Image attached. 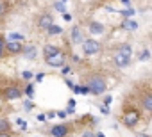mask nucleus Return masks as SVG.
Listing matches in <instances>:
<instances>
[{
    "label": "nucleus",
    "instance_id": "f257e3e1",
    "mask_svg": "<svg viewBox=\"0 0 152 137\" xmlns=\"http://www.w3.org/2000/svg\"><path fill=\"white\" fill-rule=\"evenodd\" d=\"M86 84H88V89H90V93L91 94H102L104 91H106V87H107V82H106V79L102 77V75H99V73H95V75H90L88 77V80H86Z\"/></svg>",
    "mask_w": 152,
    "mask_h": 137
},
{
    "label": "nucleus",
    "instance_id": "f03ea898",
    "mask_svg": "<svg viewBox=\"0 0 152 137\" xmlns=\"http://www.w3.org/2000/svg\"><path fill=\"white\" fill-rule=\"evenodd\" d=\"M141 121V112L134 107H127L122 114V123L127 126V128H134L138 123Z\"/></svg>",
    "mask_w": 152,
    "mask_h": 137
},
{
    "label": "nucleus",
    "instance_id": "7ed1b4c3",
    "mask_svg": "<svg viewBox=\"0 0 152 137\" xmlns=\"http://www.w3.org/2000/svg\"><path fill=\"white\" fill-rule=\"evenodd\" d=\"M83 52L86 55H95L100 52V43L97 39H84L83 41Z\"/></svg>",
    "mask_w": 152,
    "mask_h": 137
},
{
    "label": "nucleus",
    "instance_id": "20e7f679",
    "mask_svg": "<svg viewBox=\"0 0 152 137\" xmlns=\"http://www.w3.org/2000/svg\"><path fill=\"white\" fill-rule=\"evenodd\" d=\"M64 61H66L64 52H57V53H54V55L45 57V62H47L48 66H52V68H61V66H64Z\"/></svg>",
    "mask_w": 152,
    "mask_h": 137
},
{
    "label": "nucleus",
    "instance_id": "39448f33",
    "mask_svg": "<svg viewBox=\"0 0 152 137\" xmlns=\"http://www.w3.org/2000/svg\"><path fill=\"white\" fill-rule=\"evenodd\" d=\"M22 94H23V91L18 87V86H9V87H6L4 91H2V96H4V100H18V98H22Z\"/></svg>",
    "mask_w": 152,
    "mask_h": 137
},
{
    "label": "nucleus",
    "instance_id": "423d86ee",
    "mask_svg": "<svg viewBox=\"0 0 152 137\" xmlns=\"http://www.w3.org/2000/svg\"><path fill=\"white\" fill-rule=\"evenodd\" d=\"M22 50H23V45L20 41H7L4 45V52H7L11 55H18V53H22Z\"/></svg>",
    "mask_w": 152,
    "mask_h": 137
},
{
    "label": "nucleus",
    "instance_id": "0eeeda50",
    "mask_svg": "<svg viewBox=\"0 0 152 137\" xmlns=\"http://www.w3.org/2000/svg\"><path fill=\"white\" fill-rule=\"evenodd\" d=\"M54 23V16L52 14H48V13H43V14H39V18H38V29H41V30H47L50 25Z\"/></svg>",
    "mask_w": 152,
    "mask_h": 137
},
{
    "label": "nucleus",
    "instance_id": "6e6552de",
    "mask_svg": "<svg viewBox=\"0 0 152 137\" xmlns=\"http://www.w3.org/2000/svg\"><path fill=\"white\" fill-rule=\"evenodd\" d=\"M70 133V128L66 125H56L50 128V135L52 137H66Z\"/></svg>",
    "mask_w": 152,
    "mask_h": 137
},
{
    "label": "nucleus",
    "instance_id": "1a4fd4ad",
    "mask_svg": "<svg viewBox=\"0 0 152 137\" xmlns=\"http://www.w3.org/2000/svg\"><path fill=\"white\" fill-rule=\"evenodd\" d=\"M70 36H72V43H73V45H81V43L84 41L83 30H81V27H79V25L72 27V32H70Z\"/></svg>",
    "mask_w": 152,
    "mask_h": 137
},
{
    "label": "nucleus",
    "instance_id": "9d476101",
    "mask_svg": "<svg viewBox=\"0 0 152 137\" xmlns=\"http://www.w3.org/2000/svg\"><path fill=\"white\" fill-rule=\"evenodd\" d=\"M115 64H116L118 68H127V66L131 64V57H129V55H124L122 52H116V53H115Z\"/></svg>",
    "mask_w": 152,
    "mask_h": 137
},
{
    "label": "nucleus",
    "instance_id": "9b49d317",
    "mask_svg": "<svg viewBox=\"0 0 152 137\" xmlns=\"http://www.w3.org/2000/svg\"><path fill=\"white\" fill-rule=\"evenodd\" d=\"M141 107H143L147 112L152 110V93H150V91H147V93L141 94Z\"/></svg>",
    "mask_w": 152,
    "mask_h": 137
},
{
    "label": "nucleus",
    "instance_id": "f8f14e48",
    "mask_svg": "<svg viewBox=\"0 0 152 137\" xmlns=\"http://www.w3.org/2000/svg\"><path fill=\"white\" fill-rule=\"evenodd\" d=\"M22 53H23V57H25V59H36V46H32V45L23 46Z\"/></svg>",
    "mask_w": 152,
    "mask_h": 137
},
{
    "label": "nucleus",
    "instance_id": "ddd939ff",
    "mask_svg": "<svg viewBox=\"0 0 152 137\" xmlns=\"http://www.w3.org/2000/svg\"><path fill=\"white\" fill-rule=\"evenodd\" d=\"M90 32L91 34H102L104 32V25L99 23V22H91L90 23Z\"/></svg>",
    "mask_w": 152,
    "mask_h": 137
},
{
    "label": "nucleus",
    "instance_id": "4468645a",
    "mask_svg": "<svg viewBox=\"0 0 152 137\" xmlns=\"http://www.w3.org/2000/svg\"><path fill=\"white\" fill-rule=\"evenodd\" d=\"M57 52H61V48H57V46H54V45H45V48H43V57L54 55V53H57Z\"/></svg>",
    "mask_w": 152,
    "mask_h": 137
},
{
    "label": "nucleus",
    "instance_id": "2eb2a0df",
    "mask_svg": "<svg viewBox=\"0 0 152 137\" xmlns=\"http://www.w3.org/2000/svg\"><path fill=\"white\" fill-rule=\"evenodd\" d=\"M122 27H124L125 30H136V29H138V23H136L134 20H125Z\"/></svg>",
    "mask_w": 152,
    "mask_h": 137
},
{
    "label": "nucleus",
    "instance_id": "dca6fc26",
    "mask_svg": "<svg viewBox=\"0 0 152 137\" xmlns=\"http://www.w3.org/2000/svg\"><path fill=\"white\" fill-rule=\"evenodd\" d=\"M11 130V123L7 119H0V132H9Z\"/></svg>",
    "mask_w": 152,
    "mask_h": 137
},
{
    "label": "nucleus",
    "instance_id": "f3484780",
    "mask_svg": "<svg viewBox=\"0 0 152 137\" xmlns=\"http://www.w3.org/2000/svg\"><path fill=\"white\" fill-rule=\"evenodd\" d=\"M47 32H48V34H50V36H52V34H61V32H63V29H61V27H57V25H54V23H52V25H50V27H48V29H47Z\"/></svg>",
    "mask_w": 152,
    "mask_h": 137
},
{
    "label": "nucleus",
    "instance_id": "a211bd4d",
    "mask_svg": "<svg viewBox=\"0 0 152 137\" xmlns=\"http://www.w3.org/2000/svg\"><path fill=\"white\" fill-rule=\"evenodd\" d=\"M32 93H34V86H32V84H27V87H25V91H23V94H25L27 98H32V96H34Z\"/></svg>",
    "mask_w": 152,
    "mask_h": 137
},
{
    "label": "nucleus",
    "instance_id": "6ab92c4d",
    "mask_svg": "<svg viewBox=\"0 0 152 137\" xmlns=\"http://www.w3.org/2000/svg\"><path fill=\"white\" fill-rule=\"evenodd\" d=\"M118 52H122L124 55H129V57H131V46H129V45H124V46H120V50H118Z\"/></svg>",
    "mask_w": 152,
    "mask_h": 137
},
{
    "label": "nucleus",
    "instance_id": "aec40b11",
    "mask_svg": "<svg viewBox=\"0 0 152 137\" xmlns=\"http://www.w3.org/2000/svg\"><path fill=\"white\" fill-rule=\"evenodd\" d=\"M9 39H11V41H22L23 36H22V34H9Z\"/></svg>",
    "mask_w": 152,
    "mask_h": 137
},
{
    "label": "nucleus",
    "instance_id": "412c9836",
    "mask_svg": "<svg viewBox=\"0 0 152 137\" xmlns=\"http://www.w3.org/2000/svg\"><path fill=\"white\" fill-rule=\"evenodd\" d=\"M54 7H56L59 13H64V4H63V2H56V4H54Z\"/></svg>",
    "mask_w": 152,
    "mask_h": 137
},
{
    "label": "nucleus",
    "instance_id": "4be33fe9",
    "mask_svg": "<svg viewBox=\"0 0 152 137\" xmlns=\"http://www.w3.org/2000/svg\"><path fill=\"white\" fill-rule=\"evenodd\" d=\"M148 57H150V52H148V50H143V53L140 55V61H147Z\"/></svg>",
    "mask_w": 152,
    "mask_h": 137
},
{
    "label": "nucleus",
    "instance_id": "5701e85b",
    "mask_svg": "<svg viewBox=\"0 0 152 137\" xmlns=\"http://www.w3.org/2000/svg\"><path fill=\"white\" fill-rule=\"evenodd\" d=\"M124 16H132L134 14V9H125V11H120Z\"/></svg>",
    "mask_w": 152,
    "mask_h": 137
},
{
    "label": "nucleus",
    "instance_id": "b1692460",
    "mask_svg": "<svg viewBox=\"0 0 152 137\" xmlns=\"http://www.w3.org/2000/svg\"><path fill=\"white\" fill-rule=\"evenodd\" d=\"M111 102H113V96H111V94H107V96L104 98V105H111Z\"/></svg>",
    "mask_w": 152,
    "mask_h": 137
},
{
    "label": "nucleus",
    "instance_id": "393cba45",
    "mask_svg": "<svg viewBox=\"0 0 152 137\" xmlns=\"http://www.w3.org/2000/svg\"><path fill=\"white\" fill-rule=\"evenodd\" d=\"M23 107H25V110H32V103H31L29 100H25V102H23Z\"/></svg>",
    "mask_w": 152,
    "mask_h": 137
},
{
    "label": "nucleus",
    "instance_id": "a878e982",
    "mask_svg": "<svg viewBox=\"0 0 152 137\" xmlns=\"http://www.w3.org/2000/svg\"><path fill=\"white\" fill-rule=\"evenodd\" d=\"M22 77H23L25 80H29V79H32V73H31V71H23V73H22Z\"/></svg>",
    "mask_w": 152,
    "mask_h": 137
},
{
    "label": "nucleus",
    "instance_id": "bb28decb",
    "mask_svg": "<svg viewBox=\"0 0 152 137\" xmlns=\"http://www.w3.org/2000/svg\"><path fill=\"white\" fill-rule=\"evenodd\" d=\"M16 123H18V125H20V126H22V128H23V130H25V128H27V123H25V121H23V119H20V118H18V119H16Z\"/></svg>",
    "mask_w": 152,
    "mask_h": 137
},
{
    "label": "nucleus",
    "instance_id": "cd10ccee",
    "mask_svg": "<svg viewBox=\"0 0 152 137\" xmlns=\"http://www.w3.org/2000/svg\"><path fill=\"white\" fill-rule=\"evenodd\" d=\"M100 112H102V114H109V109H107V105H102V107H100Z\"/></svg>",
    "mask_w": 152,
    "mask_h": 137
},
{
    "label": "nucleus",
    "instance_id": "c85d7f7f",
    "mask_svg": "<svg viewBox=\"0 0 152 137\" xmlns=\"http://www.w3.org/2000/svg\"><path fill=\"white\" fill-rule=\"evenodd\" d=\"M56 116H59L61 119H64V118H66V110H59V112H57Z\"/></svg>",
    "mask_w": 152,
    "mask_h": 137
},
{
    "label": "nucleus",
    "instance_id": "c756f323",
    "mask_svg": "<svg viewBox=\"0 0 152 137\" xmlns=\"http://www.w3.org/2000/svg\"><path fill=\"white\" fill-rule=\"evenodd\" d=\"M81 137H95V133H93V132H90V130H88V132H84V133H83V135H81Z\"/></svg>",
    "mask_w": 152,
    "mask_h": 137
},
{
    "label": "nucleus",
    "instance_id": "7c9ffc66",
    "mask_svg": "<svg viewBox=\"0 0 152 137\" xmlns=\"http://www.w3.org/2000/svg\"><path fill=\"white\" fill-rule=\"evenodd\" d=\"M6 13V7H4V4L2 2H0V18H2V14Z\"/></svg>",
    "mask_w": 152,
    "mask_h": 137
},
{
    "label": "nucleus",
    "instance_id": "2f4dec72",
    "mask_svg": "<svg viewBox=\"0 0 152 137\" xmlns=\"http://www.w3.org/2000/svg\"><path fill=\"white\" fill-rule=\"evenodd\" d=\"M63 18H64V22H70V20H72V16H70L68 13H63Z\"/></svg>",
    "mask_w": 152,
    "mask_h": 137
},
{
    "label": "nucleus",
    "instance_id": "473e14b6",
    "mask_svg": "<svg viewBox=\"0 0 152 137\" xmlns=\"http://www.w3.org/2000/svg\"><path fill=\"white\" fill-rule=\"evenodd\" d=\"M61 71H63V75H66V73H70V68H68V66H66V68L61 66Z\"/></svg>",
    "mask_w": 152,
    "mask_h": 137
},
{
    "label": "nucleus",
    "instance_id": "72a5a7b5",
    "mask_svg": "<svg viewBox=\"0 0 152 137\" xmlns=\"http://www.w3.org/2000/svg\"><path fill=\"white\" fill-rule=\"evenodd\" d=\"M0 137H13L9 132H0Z\"/></svg>",
    "mask_w": 152,
    "mask_h": 137
},
{
    "label": "nucleus",
    "instance_id": "f704fd0d",
    "mask_svg": "<svg viewBox=\"0 0 152 137\" xmlns=\"http://www.w3.org/2000/svg\"><path fill=\"white\" fill-rule=\"evenodd\" d=\"M4 45H6V41H4L2 36H0V50H4Z\"/></svg>",
    "mask_w": 152,
    "mask_h": 137
},
{
    "label": "nucleus",
    "instance_id": "c9c22d12",
    "mask_svg": "<svg viewBox=\"0 0 152 137\" xmlns=\"http://www.w3.org/2000/svg\"><path fill=\"white\" fill-rule=\"evenodd\" d=\"M81 93H84V94H86V93H90V89H88V86H83V87H81Z\"/></svg>",
    "mask_w": 152,
    "mask_h": 137
},
{
    "label": "nucleus",
    "instance_id": "e433bc0d",
    "mask_svg": "<svg viewBox=\"0 0 152 137\" xmlns=\"http://www.w3.org/2000/svg\"><path fill=\"white\" fill-rule=\"evenodd\" d=\"M54 116H56V112H54V110H50V112H47V116H45V118H54Z\"/></svg>",
    "mask_w": 152,
    "mask_h": 137
},
{
    "label": "nucleus",
    "instance_id": "4c0bfd02",
    "mask_svg": "<svg viewBox=\"0 0 152 137\" xmlns=\"http://www.w3.org/2000/svg\"><path fill=\"white\" fill-rule=\"evenodd\" d=\"M43 77H45V75H43V73H38V75H36V80H38V82H39V80H41V79H43Z\"/></svg>",
    "mask_w": 152,
    "mask_h": 137
},
{
    "label": "nucleus",
    "instance_id": "58836bf2",
    "mask_svg": "<svg viewBox=\"0 0 152 137\" xmlns=\"http://www.w3.org/2000/svg\"><path fill=\"white\" fill-rule=\"evenodd\" d=\"M68 107H75V100H70L68 102Z\"/></svg>",
    "mask_w": 152,
    "mask_h": 137
},
{
    "label": "nucleus",
    "instance_id": "ea45409f",
    "mask_svg": "<svg viewBox=\"0 0 152 137\" xmlns=\"http://www.w3.org/2000/svg\"><path fill=\"white\" fill-rule=\"evenodd\" d=\"M95 137H106V135H104V133H97Z\"/></svg>",
    "mask_w": 152,
    "mask_h": 137
},
{
    "label": "nucleus",
    "instance_id": "a19ab883",
    "mask_svg": "<svg viewBox=\"0 0 152 137\" xmlns=\"http://www.w3.org/2000/svg\"><path fill=\"white\" fill-rule=\"evenodd\" d=\"M4 57V50H0V59H2Z\"/></svg>",
    "mask_w": 152,
    "mask_h": 137
},
{
    "label": "nucleus",
    "instance_id": "79ce46f5",
    "mask_svg": "<svg viewBox=\"0 0 152 137\" xmlns=\"http://www.w3.org/2000/svg\"><path fill=\"white\" fill-rule=\"evenodd\" d=\"M122 2H124V4H129V0H122Z\"/></svg>",
    "mask_w": 152,
    "mask_h": 137
}]
</instances>
